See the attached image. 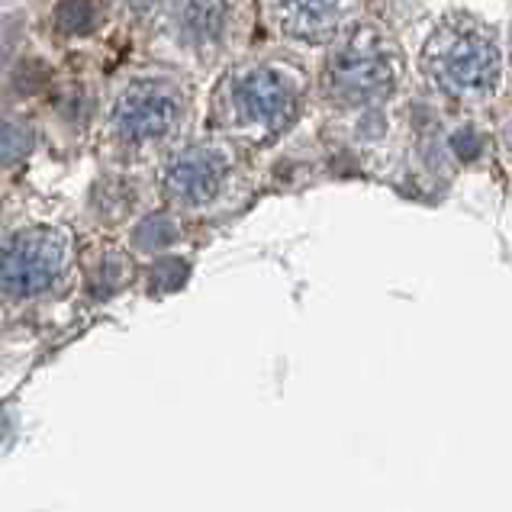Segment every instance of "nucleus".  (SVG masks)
<instances>
[{
  "instance_id": "1",
  "label": "nucleus",
  "mask_w": 512,
  "mask_h": 512,
  "mask_svg": "<svg viewBox=\"0 0 512 512\" xmlns=\"http://www.w3.org/2000/svg\"><path fill=\"white\" fill-rule=\"evenodd\" d=\"M426 71L451 97H484L500 75V52L477 23L451 20L429 42Z\"/></svg>"
},
{
  "instance_id": "2",
  "label": "nucleus",
  "mask_w": 512,
  "mask_h": 512,
  "mask_svg": "<svg viewBox=\"0 0 512 512\" xmlns=\"http://www.w3.org/2000/svg\"><path fill=\"white\" fill-rule=\"evenodd\" d=\"M71 248L65 232L49 226L23 229L0 248V290L10 300H36L58 287L68 271Z\"/></svg>"
},
{
  "instance_id": "3",
  "label": "nucleus",
  "mask_w": 512,
  "mask_h": 512,
  "mask_svg": "<svg viewBox=\"0 0 512 512\" xmlns=\"http://www.w3.org/2000/svg\"><path fill=\"white\" fill-rule=\"evenodd\" d=\"M393 81H397V62H393L387 39L371 29L355 33L345 46L335 49L326 68L332 97L345 100V104H368V100L384 97L390 94Z\"/></svg>"
},
{
  "instance_id": "4",
  "label": "nucleus",
  "mask_w": 512,
  "mask_h": 512,
  "mask_svg": "<svg viewBox=\"0 0 512 512\" xmlns=\"http://www.w3.org/2000/svg\"><path fill=\"white\" fill-rule=\"evenodd\" d=\"M239 120L258 129H281L297 113V91L284 75L271 68H255L232 87Z\"/></svg>"
},
{
  "instance_id": "5",
  "label": "nucleus",
  "mask_w": 512,
  "mask_h": 512,
  "mask_svg": "<svg viewBox=\"0 0 512 512\" xmlns=\"http://www.w3.org/2000/svg\"><path fill=\"white\" fill-rule=\"evenodd\" d=\"M181 120V104L162 87H136L113 110L116 133L129 142H149L171 133Z\"/></svg>"
},
{
  "instance_id": "6",
  "label": "nucleus",
  "mask_w": 512,
  "mask_h": 512,
  "mask_svg": "<svg viewBox=\"0 0 512 512\" xmlns=\"http://www.w3.org/2000/svg\"><path fill=\"white\" fill-rule=\"evenodd\" d=\"M226 158L213 149H190L181 152L174 162L165 168V190L168 197L178 203H207L219 194V187L226 181Z\"/></svg>"
},
{
  "instance_id": "7",
  "label": "nucleus",
  "mask_w": 512,
  "mask_h": 512,
  "mask_svg": "<svg viewBox=\"0 0 512 512\" xmlns=\"http://www.w3.org/2000/svg\"><path fill=\"white\" fill-rule=\"evenodd\" d=\"M345 4L348 0H281V23L290 36L323 42L339 29Z\"/></svg>"
},
{
  "instance_id": "8",
  "label": "nucleus",
  "mask_w": 512,
  "mask_h": 512,
  "mask_svg": "<svg viewBox=\"0 0 512 512\" xmlns=\"http://www.w3.org/2000/svg\"><path fill=\"white\" fill-rule=\"evenodd\" d=\"M184 23L194 39H216L226 26V4L223 0H187Z\"/></svg>"
},
{
  "instance_id": "9",
  "label": "nucleus",
  "mask_w": 512,
  "mask_h": 512,
  "mask_svg": "<svg viewBox=\"0 0 512 512\" xmlns=\"http://www.w3.org/2000/svg\"><path fill=\"white\" fill-rule=\"evenodd\" d=\"M97 20V10H94V0H65L58 7V26L65 29L71 36H84L94 29Z\"/></svg>"
},
{
  "instance_id": "10",
  "label": "nucleus",
  "mask_w": 512,
  "mask_h": 512,
  "mask_svg": "<svg viewBox=\"0 0 512 512\" xmlns=\"http://www.w3.org/2000/svg\"><path fill=\"white\" fill-rule=\"evenodd\" d=\"M29 136L17 123H0V165H13L26 152Z\"/></svg>"
},
{
  "instance_id": "11",
  "label": "nucleus",
  "mask_w": 512,
  "mask_h": 512,
  "mask_svg": "<svg viewBox=\"0 0 512 512\" xmlns=\"http://www.w3.org/2000/svg\"><path fill=\"white\" fill-rule=\"evenodd\" d=\"M155 4H158V0H129V7H133L136 13H149Z\"/></svg>"
}]
</instances>
